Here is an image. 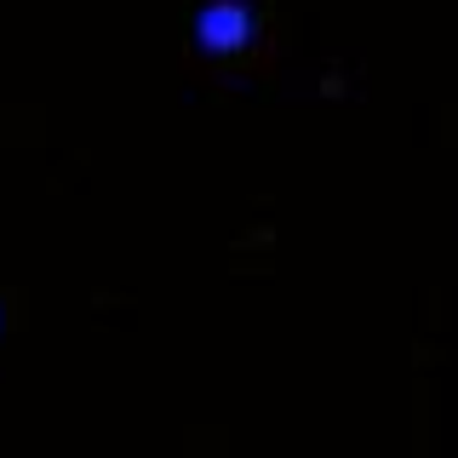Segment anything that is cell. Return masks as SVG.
<instances>
[{"label": "cell", "instance_id": "cell-1", "mask_svg": "<svg viewBox=\"0 0 458 458\" xmlns=\"http://www.w3.org/2000/svg\"><path fill=\"white\" fill-rule=\"evenodd\" d=\"M190 35L207 57H241L258 40V6L252 0H200Z\"/></svg>", "mask_w": 458, "mask_h": 458}, {"label": "cell", "instance_id": "cell-2", "mask_svg": "<svg viewBox=\"0 0 458 458\" xmlns=\"http://www.w3.org/2000/svg\"><path fill=\"white\" fill-rule=\"evenodd\" d=\"M0 333H6V310H0Z\"/></svg>", "mask_w": 458, "mask_h": 458}]
</instances>
